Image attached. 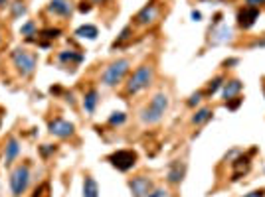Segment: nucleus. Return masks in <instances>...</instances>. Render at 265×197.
Wrapping results in <instances>:
<instances>
[{
  "mask_svg": "<svg viewBox=\"0 0 265 197\" xmlns=\"http://www.w3.org/2000/svg\"><path fill=\"white\" fill-rule=\"evenodd\" d=\"M152 81H154V67H152L151 63H143L129 77V81H127L125 85V93L127 95H137L140 91L149 89L152 85Z\"/></svg>",
  "mask_w": 265,
  "mask_h": 197,
  "instance_id": "1",
  "label": "nucleus"
},
{
  "mask_svg": "<svg viewBox=\"0 0 265 197\" xmlns=\"http://www.w3.org/2000/svg\"><path fill=\"white\" fill-rule=\"evenodd\" d=\"M168 95L166 93H156L149 101V105L140 111V121L145 124H156L163 121L164 112L168 111Z\"/></svg>",
  "mask_w": 265,
  "mask_h": 197,
  "instance_id": "2",
  "label": "nucleus"
},
{
  "mask_svg": "<svg viewBox=\"0 0 265 197\" xmlns=\"http://www.w3.org/2000/svg\"><path fill=\"white\" fill-rule=\"evenodd\" d=\"M129 69H131V60H127V57L109 63L107 69H105L101 75V83L105 87H117L123 79H125V75L129 73Z\"/></svg>",
  "mask_w": 265,
  "mask_h": 197,
  "instance_id": "3",
  "label": "nucleus"
},
{
  "mask_svg": "<svg viewBox=\"0 0 265 197\" xmlns=\"http://www.w3.org/2000/svg\"><path fill=\"white\" fill-rule=\"evenodd\" d=\"M10 60H12L16 71L22 75V77H32L34 71H36V65H38L36 55L30 53V51H26V49H22V48L14 49L12 53H10Z\"/></svg>",
  "mask_w": 265,
  "mask_h": 197,
  "instance_id": "4",
  "label": "nucleus"
},
{
  "mask_svg": "<svg viewBox=\"0 0 265 197\" xmlns=\"http://www.w3.org/2000/svg\"><path fill=\"white\" fill-rule=\"evenodd\" d=\"M30 178H32V173H30V168L26 164H20V166L14 168L12 173H10V191H12L14 197H20L28 189Z\"/></svg>",
  "mask_w": 265,
  "mask_h": 197,
  "instance_id": "5",
  "label": "nucleus"
},
{
  "mask_svg": "<svg viewBox=\"0 0 265 197\" xmlns=\"http://www.w3.org/2000/svg\"><path fill=\"white\" fill-rule=\"evenodd\" d=\"M107 160H109V164H111L113 168H117L119 172H129V170L135 168L139 156H137L135 150H115L113 154H109Z\"/></svg>",
  "mask_w": 265,
  "mask_h": 197,
  "instance_id": "6",
  "label": "nucleus"
},
{
  "mask_svg": "<svg viewBox=\"0 0 265 197\" xmlns=\"http://www.w3.org/2000/svg\"><path fill=\"white\" fill-rule=\"evenodd\" d=\"M158 16H161V6H158L156 0H152V2L145 4L139 12H137V16H135V24L140 26V28H147V26L154 24V22L158 20Z\"/></svg>",
  "mask_w": 265,
  "mask_h": 197,
  "instance_id": "7",
  "label": "nucleus"
},
{
  "mask_svg": "<svg viewBox=\"0 0 265 197\" xmlns=\"http://www.w3.org/2000/svg\"><path fill=\"white\" fill-rule=\"evenodd\" d=\"M48 132L51 136H58V138H69L76 132V126L67 123V121H63V119H51L48 123Z\"/></svg>",
  "mask_w": 265,
  "mask_h": 197,
  "instance_id": "8",
  "label": "nucleus"
},
{
  "mask_svg": "<svg viewBox=\"0 0 265 197\" xmlns=\"http://www.w3.org/2000/svg\"><path fill=\"white\" fill-rule=\"evenodd\" d=\"M129 187H131V193L133 197H147L154 189L152 182L147 178V175H137L129 182Z\"/></svg>",
  "mask_w": 265,
  "mask_h": 197,
  "instance_id": "9",
  "label": "nucleus"
},
{
  "mask_svg": "<svg viewBox=\"0 0 265 197\" xmlns=\"http://www.w3.org/2000/svg\"><path fill=\"white\" fill-rule=\"evenodd\" d=\"M186 175V164L182 160H174L170 162L168 166V172H166V182L170 185H178Z\"/></svg>",
  "mask_w": 265,
  "mask_h": 197,
  "instance_id": "10",
  "label": "nucleus"
},
{
  "mask_svg": "<svg viewBox=\"0 0 265 197\" xmlns=\"http://www.w3.org/2000/svg\"><path fill=\"white\" fill-rule=\"evenodd\" d=\"M259 18V8H252V6H243L238 12V26L241 30H250Z\"/></svg>",
  "mask_w": 265,
  "mask_h": 197,
  "instance_id": "11",
  "label": "nucleus"
},
{
  "mask_svg": "<svg viewBox=\"0 0 265 197\" xmlns=\"http://www.w3.org/2000/svg\"><path fill=\"white\" fill-rule=\"evenodd\" d=\"M48 12L54 16H62V18H69L74 12V6L69 0H50L48 4Z\"/></svg>",
  "mask_w": 265,
  "mask_h": 197,
  "instance_id": "12",
  "label": "nucleus"
},
{
  "mask_svg": "<svg viewBox=\"0 0 265 197\" xmlns=\"http://www.w3.org/2000/svg\"><path fill=\"white\" fill-rule=\"evenodd\" d=\"M241 87H243V85H241L240 79H232V81H227V83H224V85H222V97L226 98V101L236 98L238 95H240Z\"/></svg>",
  "mask_w": 265,
  "mask_h": 197,
  "instance_id": "13",
  "label": "nucleus"
},
{
  "mask_svg": "<svg viewBox=\"0 0 265 197\" xmlns=\"http://www.w3.org/2000/svg\"><path fill=\"white\" fill-rule=\"evenodd\" d=\"M18 154H20V142L14 136H10L8 142H6V150H4V162H6V166L12 164L18 158Z\"/></svg>",
  "mask_w": 265,
  "mask_h": 197,
  "instance_id": "14",
  "label": "nucleus"
},
{
  "mask_svg": "<svg viewBox=\"0 0 265 197\" xmlns=\"http://www.w3.org/2000/svg\"><path fill=\"white\" fill-rule=\"evenodd\" d=\"M97 103H99V93H97V89H89L87 93H85V97H83V109H85V112H87V114H93Z\"/></svg>",
  "mask_w": 265,
  "mask_h": 197,
  "instance_id": "15",
  "label": "nucleus"
},
{
  "mask_svg": "<svg viewBox=\"0 0 265 197\" xmlns=\"http://www.w3.org/2000/svg\"><path fill=\"white\" fill-rule=\"evenodd\" d=\"M250 168H252V162L248 156H240L238 160L234 162V180H240L243 173L250 172Z\"/></svg>",
  "mask_w": 265,
  "mask_h": 197,
  "instance_id": "16",
  "label": "nucleus"
},
{
  "mask_svg": "<svg viewBox=\"0 0 265 197\" xmlns=\"http://www.w3.org/2000/svg\"><path fill=\"white\" fill-rule=\"evenodd\" d=\"M83 197H99V185L91 175H85L83 180Z\"/></svg>",
  "mask_w": 265,
  "mask_h": 197,
  "instance_id": "17",
  "label": "nucleus"
},
{
  "mask_svg": "<svg viewBox=\"0 0 265 197\" xmlns=\"http://www.w3.org/2000/svg\"><path fill=\"white\" fill-rule=\"evenodd\" d=\"M76 36L81 37V40H95V37L99 36V32H97V28H95V26L83 24L76 30Z\"/></svg>",
  "mask_w": 265,
  "mask_h": 197,
  "instance_id": "18",
  "label": "nucleus"
},
{
  "mask_svg": "<svg viewBox=\"0 0 265 197\" xmlns=\"http://www.w3.org/2000/svg\"><path fill=\"white\" fill-rule=\"evenodd\" d=\"M232 40V30L227 26H220L218 30L212 32V44H224Z\"/></svg>",
  "mask_w": 265,
  "mask_h": 197,
  "instance_id": "19",
  "label": "nucleus"
},
{
  "mask_svg": "<svg viewBox=\"0 0 265 197\" xmlns=\"http://www.w3.org/2000/svg\"><path fill=\"white\" fill-rule=\"evenodd\" d=\"M58 60H60V63H69V65H72V63H81L83 62V55H81V53H77V51H69V49H67V51H60V53H58Z\"/></svg>",
  "mask_w": 265,
  "mask_h": 197,
  "instance_id": "20",
  "label": "nucleus"
},
{
  "mask_svg": "<svg viewBox=\"0 0 265 197\" xmlns=\"http://www.w3.org/2000/svg\"><path fill=\"white\" fill-rule=\"evenodd\" d=\"M212 109H208V107H204L200 111H196V114L192 116V124H196V126H202L204 123H208L210 119H212Z\"/></svg>",
  "mask_w": 265,
  "mask_h": 197,
  "instance_id": "21",
  "label": "nucleus"
},
{
  "mask_svg": "<svg viewBox=\"0 0 265 197\" xmlns=\"http://www.w3.org/2000/svg\"><path fill=\"white\" fill-rule=\"evenodd\" d=\"M36 30H38L36 22H34V20H28V22L20 28V34H22V36H26V40H28V42H34V40H36L34 36H38V34H36Z\"/></svg>",
  "mask_w": 265,
  "mask_h": 197,
  "instance_id": "22",
  "label": "nucleus"
},
{
  "mask_svg": "<svg viewBox=\"0 0 265 197\" xmlns=\"http://www.w3.org/2000/svg\"><path fill=\"white\" fill-rule=\"evenodd\" d=\"M222 85H224V77H222V75H218V77H214V79L208 83L206 95H208V97H212L214 93H218V89H222Z\"/></svg>",
  "mask_w": 265,
  "mask_h": 197,
  "instance_id": "23",
  "label": "nucleus"
},
{
  "mask_svg": "<svg viewBox=\"0 0 265 197\" xmlns=\"http://www.w3.org/2000/svg\"><path fill=\"white\" fill-rule=\"evenodd\" d=\"M60 36H62V30L60 28H44L40 32V37H44V40H56V37Z\"/></svg>",
  "mask_w": 265,
  "mask_h": 197,
  "instance_id": "24",
  "label": "nucleus"
},
{
  "mask_svg": "<svg viewBox=\"0 0 265 197\" xmlns=\"http://www.w3.org/2000/svg\"><path fill=\"white\" fill-rule=\"evenodd\" d=\"M10 8H12V18H20V16L26 14V6L22 0H14L12 4H10Z\"/></svg>",
  "mask_w": 265,
  "mask_h": 197,
  "instance_id": "25",
  "label": "nucleus"
},
{
  "mask_svg": "<svg viewBox=\"0 0 265 197\" xmlns=\"http://www.w3.org/2000/svg\"><path fill=\"white\" fill-rule=\"evenodd\" d=\"M125 121H127V114L123 111L113 112V114L109 116V124H111V126H121V124H125Z\"/></svg>",
  "mask_w": 265,
  "mask_h": 197,
  "instance_id": "26",
  "label": "nucleus"
},
{
  "mask_svg": "<svg viewBox=\"0 0 265 197\" xmlns=\"http://www.w3.org/2000/svg\"><path fill=\"white\" fill-rule=\"evenodd\" d=\"M32 197H50V184H48V182H44L42 185H38Z\"/></svg>",
  "mask_w": 265,
  "mask_h": 197,
  "instance_id": "27",
  "label": "nucleus"
},
{
  "mask_svg": "<svg viewBox=\"0 0 265 197\" xmlns=\"http://www.w3.org/2000/svg\"><path fill=\"white\" fill-rule=\"evenodd\" d=\"M147 197H172V195H170V191L164 189V187H154Z\"/></svg>",
  "mask_w": 265,
  "mask_h": 197,
  "instance_id": "28",
  "label": "nucleus"
},
{
  "mask_svg": "<svg viewBox=\"0 0 265 197\" xmlns=\"http://www.w3.org/2000/svg\"><path fill=\"white\" fill-rule=\"evenodd\" d=\"M129 34H131V26H127L125 30L121 32V36H119V40H117V42L113 44V48H119V46H123V42H125V40H129Z\"/></svg>",
  "mask_w": 265,
  "mask_h": 197,
  "instance_id": "29",
  "label": "nucleus"
},
{
  "mask_svg": "<svg viewBox=\"0 0 265 197\" xmlns=\"http://www.w3.org/2000/svg\"><path fill=\"white\" fill-rule=\"evenodd\" d=\"M200 101H202V93H200V91L192 93V95H190V98H188V107H196Z\"/></svg>",
  "mask_w": 265,
  "mask_h": 197,
  "instance_id": "30",
  "label": "nucleus"
},
{
  "mask_svg": "<svg viewBox=\"0 0 265 197\" xmlns=\"http://www.w3.org/2000/svg\"><path fill=\"white\" fill-rule=\"evenodd\" d=\"M241 101H243V98L236 97V101H226V103H227V107H229L232 111H236V109H238V107L241 105Z\"/></svg>",
  "mask_w": 265,
  "mask_h": 197,
  "instance_id": "31",
  "label": "nucleus"
},
{
  "mask_svg": "<svg viewBox=\"0 0 265 197\" xmlns=\"http://www.w3.org/2000/svg\"><path fill=\"white\" fill-rule=\"evenodd\" d=\"M54 150H56V148L51 146V144H44V146L40 148V152H42V156H50L51 152H54Z\"/></svg>",
  "mask_w": 265,
  "mask_h": 197,
  "instance_id": "32",
  "label": "nucleus"
},
{
  "mask_svg": "<svg viewBox=\"0 0 265 197\" xmlns=\"http://www.w3.org/2000/svg\"><path fill=\"white\" fill-rule=\"evenodd\" d=\"M243 197H265V189H253V191L245 193Z\"/></svg>",
  "mask_w": 265,
  "mask_h": 197,
  "instance_id": "33",
  "label": "nucleus"
},
{
  "mask_svg": "<svg viewBox=\"0 0 265 197\" xmlns=\"http://www.w3.org/2000/svg\"><path fill=\"white\" fill-rule=\"evenodd\" d=\"M261 4H265V0H245V6H252V8H259Z\"/></svg>",
  "mask_w": 265,
  "mask_h": 197,
  "instance_id": "34",
  "label": "nucleus"
},
{
  "mask_svg": "<svg viewBox=\"0 0 265 197\" xmlns=\"http://www.w3.org/2000/svg\"><path fill=\"white\" fill-rule=\"evenodd\" d=\"M79 10H81V12H89V10H91V6H89L87 2H81V6H79Z\"/></svg>",
  "mask_w": 265,
  "mask_h": 197,
  "instance_id": "35",
  "label": "nucleus"
},
{
  "mask_svg": "<svg viewBox=\"0 0 265 197\" xmlns=\"http://www.w3.org/2000/svg\"><path fill=\"white\" fill-rule=\"evenodd\" d=\"M200 18H202V14H200V12H196V10H194V12H192V20H196V22H198V20H200Z\"/></svg>",
  "mask_w": 265,
  "mask_h": 197,
  "instance_id": "36",
  "label": "nucleus"
},
{
  "mask_svg": "<svg viewBox=\"0 0 265 197\" xmlns=\"http://www.w3.org/2000/svg\"><path fill=\"white\" fill-rule=\"evenodd\" d=\"M6 2H8V0H0V6H6Z\"/></svg>",
  "mask_w": 265,
  "mask_h": 197,
  "instance_id": "37",
  "label": "nucleus"
},
{
  "mask_svg": "<svg viewBox=\"0 0 265 197\" xmlns=\"http://www.w3.org/2000/svg\"><path fill=\"white\" fill-rule=\"evenodd\" d=\"M91 2H103V0H91Z\"/></svg>",
  "mask_w": 265,
  "mask_h": 197,
  "instance_id": "38",
  "label": "nucleus"
},
{
  "mask_svg": "<svg viewBox=\"0 0 265 197\" xmlns=\"http://www.w3.org/2000/svg\"><path fill=\"white\" fill-rule=\"evenodd\" d=\"M0 44H2V34H0Z\"/></svg>",
  "mask_w": 265,
  "mask_h": 197,
  "instance_id": "39",
  "label": "nucleus"
},
{
  "mask_svg": "<svg viewBox=\"0 0 265 197\" xmlns=\"http://www.w3.org/2000/svg\"><path fill=\"white\" fill-rule=\"evenodd\" d=\"M0 124H2V119H0Z\"/></svg>",
  "mask_w": 265,
  "mask_h": 197,
  "instance_id": "40",
  "label": "nucleus"
}]
</instances>
